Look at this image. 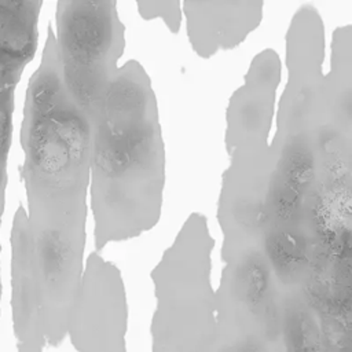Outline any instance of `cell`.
I'll list each match as a JSON object with an SVG mask.
<instances>
[{
	"instance_id": "cell-1",
	"label": "cell",
	"mask_w": 352,
	"mask_h": 352,
	"mask_svg": "<svg viewBox=\"0 0 352 352\" xmlns=\"http://www.w3.org/2000/svg\"><path fill=\"white\" fill-rule=\"evenodd\" d=\"M165 144L151 80L138 60L118 67L92 122L89 204L95 252L160 220Z\"/></svg>"
},
{
	"instance_id": "cell-2",
	"label": "cell",
	"mask_w": 352,
	"mask_h": 352,
	"mask_svg": "<svg viewBox=\"0 0 352 352\" xmlns=\"http://www.w3.org/2000/svg\"><path fill=\"white\" fill-rule=\"evenodd\" d=\"M19 140L28 220L87 230L92 124L63 84L52 25L28 84Z\"/></svg>"
},
{
	"instance_id": "cell-3",
	"label": "cell",
	"mask_w": 352,
	"mask_h": 352,
	"mask_svg": "<svg viewBox=\"0 0 352 352\" xmlns=\"http://www.w3.org/2000/svg\"><path fill=\"white\" fill-rule=\"evenodd\" d=\"M87 230L30 223L14 213L10 248L11 320L18 352H43L67 333L82 272Z\"/></svg>"
},
{
	"instance_id": "cell-4",
	"label": "cell",
	"mask_w": 352,
	"mask_h": 352,
	"mask_svg": "<svg viewBox=\"0 0 352 352\" xmlns=\"http://www.w3.org/2000/svg\"><path fill=\"white\" fill-rule=\"evenodd\" d=\"M213 246L206 217L192 212L153 268L157 297L153 326L158 341H205L216 334Z\"/></svg>"
},
{
	"instance_id": "cell-5",
	"label": "cell",
	"mask_w": 352,
	"mask_h": 352,
	"mask_svg": "<svg viewBox=\"0 0 352 352\" xmlns=\"http://www.w3.org/2000/svg\"><path fill=\"white\" fill-rule=\"evenodd\" d=\"M54 34L63 84L92 124L125 50L117 1H58Z\"/></svg>"
},
{
	"instance_id": "cell-6",
	"label": "cell",
	"mask_w": 352,
	"mask_h": 352,
	"mask_svg": "<svg viewBox=\"0 0 352 352\" xmlns=\"http://www.w3.org/2000/svg\"><path fill=\"white\" fill-rule=\"evenodd\" d=\"M228 157L217 204L221 260L261 246L268 226L267 198L275 151L270 142L265 148L234 151Z\"/></svg>"
},
{
	"instance_id": "cell-7",
	"label": "cell",
	"mask_w": 352,
	"mask_h": 352,
	"mask_svg": "<svg viewBox=\"0 0 352 352\" xmlns=\"http://www.w3.org/2000/svg\"><path fill=\"white\" fill-rule=\"evenodd\" d=\"M41 7V0L0 1V228L6 206L15 91L26 65L33 59L37 50ZM1 290L0 272V302Z\"/></svg>"
},
{
	"instance_id": "cell-8",
	"label": "cell",
	"mask_w": 352,
	"mask_h": 352,
	"mask_svg": "<svg viewBox=\"0 0 352 352\" xmlns=\"http://www.w3.org/2000/svg\"><path fill=\"white\" fill-rule=\"evenodd\" d=\"M280 70L279 55L272 48L260 51L252 59L242 85L228 100L224 135L227 154L270 144Z\"/></svg>"
},
{
	"instance_id": "cell-9",
	"label": "cell",
	"mask_w": 352,
	"mask_h": 352,
	"mask_svg": "<svg viewBox=\"0 0 352 352\" xmlns=\"http://www.w3.org/2000/svg\"><path fill=\"white\" fill-rule=\"evenodd\" d=\"M263 1H183L186 30L192 51L210 58L238 47L261 22Z\"/></svg>"
},
{
	"instance_id": "cell-10",
	"label": "cell",
	"mask_w": 352,
	"mask_h": 352,
	"mask_svg": "<svg viewBox=\"0 0 352 352\" xmlns=\"http://www.w3.org/2000/svg\"><path fill=\"white\" fill-rule=\"evenodd\" d=\"M331 67L326 74V122L352 135V26H340L331 40Z\"/></svg>"
},
{
	"instance_id": "cell-11",
	"label": "cell",
	"mask_w": 352,
	"mask_h": 352,
	"mask_svg": "<svg viewBox=\"0 0 352 352\" xmlns=\"http://www.w3.org/2000/svg\"><path fill=\"white\" fill-rule=\"evenodd\" d=\"M139 15L146 19H161L170 33L176 34L180 30L183 11L179 0L172 1H138L136 3Z\"/></svg>"
},
{
	"instance_id": "cell-12",
	"label": "cell",
	"mask_w": 352,
	"mask_h": 352,
	"mask_svg": "<svg viewBox=\"0 0 352 352\" xmlns=\"http://www.w3.org/2000/svg\"><path fill=\"white\" fill-rule=\"evenodd\" d=\"M221 333H223V336H226L234 341V345L236 348L232 349L231 352H263L260 349V346H263L261 341H265V340L242 336V334H235V333H224V331H221ZM224 352H227V351H224ZM264 352H267V351H264Z\"/></svg>"
}]
</instances>
